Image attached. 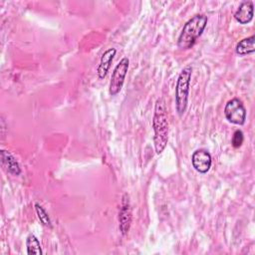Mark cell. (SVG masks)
<instances>
[{
    "mask_svg": "<svg viewBox=\"0 0 255 255\" xmlns=\"http://www.w3.org/2000/svg\"><path fill=\"white\" fill-rule=\"evenodd\" d=\"M153 127V143L157 154H160L168 141V121L165 105L162 99H157L154 107V115L152 120Z\"/></svg>",
    "mask_w": 255,
    "mask_h": 255,
    "instance_id": "obj_1",
    "label": "cell"
},
{
    "mask_svg": "<svg viewBox=\"0 0 255 255\" xmlns=\"http://www.w3.org/2000/svg\"><path fill=\"white\" fill-rule=\"evenodd\" d=\"M208 18L203 14H196L191 17L183 26L178 40L177 46L181 50H187L193 47L195 41L201 36L206 25Z\"/></svg>",
    "mask_w": 255,
    "mask_h": 255,
    "instance_id": "obj_2",
    "label": "cell"
},
{
    "mask_svg": "<svg viewBox=\"0 0 255 255\" xmlns=\"http://www.w3.org/2000/svg\"><path fill=\"white\" fill-rule=\"evenodd\" d=\"M191 74H192L191 66H186L182 69V71L180 72L177 78L176 87H175V108L178 116L180 117L186 111Z\"/></svg>",
    "mask_w": 255,
    "mask_h": 255,
    "instance_id": "obj_3",
    "label": "cell"
},
{
    "mask_svg": "<svg viewBox=\"0 0 255 255\" xmlns=\"http://www.w3.org/2000/svg\"><path fill=\"white\" fill-rule=\"evenodd\" d=\"M128 66L129 60L127 57H125L115 67L109 86V93L111 96H116L121 92L125 83L126 76L128 74Z\"/></svg>",
    "mask_w": 255,
    "mask_h": 255,
    "instance_id": "obj_4",
    "label": "cell"
},
{
    "mask_svg": "<svg viewBox=\"0 0 255 255\" xmlns=\"http://www.w3.org/2000/svg\"><path fill=\"white\" fill-rule=\"evenodd\" d=\"M224 115L226 120L234 125L242 126L246 120V110L242 102L234 98L227 102L224 108Z\"/></svg>",
    "mask_w": 255,
    "mask_h": 255,
    "instance_id": "obj_5",
    "label": "cell"
},
{
    "mask_svg": "<svg viewBox=\"0 0 255 255\" xmlns=\"http://www.w3.org/2000/svg\"><path fill=\"white\" fill-rule=\"evenodd\" d=\"M119 227L123 235L128 234L131 223V208L128 200V195L126 193L123 196L122 205L119 213Z\"/></svg>",
    "mask_w": 255,
    "mask_h": 255,
    "instance_id": "obj_6",
    "label": "cell"
},
{
    "mask_svg": "<svg viewBox=\"0 0 255 255\" xmlns=\"http://www.w3.org/2000/svg\"><path fill=\"white\" fill-rule=\"evenodd\" d=\"M192 166L199 173H206L212 164V158L210 153L206 149H197L191 156Z\"/></svg>",
    "mask_w": 255,
    "mask_h": 255,
    "instance_id": "obj_7",
    "label": "cell"
},
{
    "mask_svg": "<svg viewBox=\"0 0 255 255\" xmlns=\"http://www.w3.org/2000/svg\"><path fill=\"white\" fill-rule=\"evenodd\" d=\"M254 6L252 1H243L234 14L235 20L240 24H248L252 21Z\"/></svg>",
    "mask_w": 255,
    "mask_h": 255,
    "instance_id": "obj_8",
    "label": "cell"
},
{
    "mask_svg": "<svg viewBox=\"0 0 255 255\" xmlns=\"http://www.w3.org/2000/svg\"><path fill=\"white\" fill-rule=\"evenodd\" d=\"M116 53H117V50L115 48H110V49L106 50L104 52V54L102 55L100 64H99L98 69H97L98 77L100 79H104L107 76V74L110 70L111 64L114 60V57L116 56Z\"/></svg>",
    "mask_w": 255,
    "mask_h": 255,
    "instance_id": "obj_9",
    "label": "cell"
},
{
    "mask_svg": "<svg viewBox=\"0 0 255 255\" xmlns=\"http://www.w3.org/2000/svg\"><path fill=\"white\" fill-rule=\"evenodd\" d=\"M0 157H1V163L2 166L11 174L13 175H19L21 172L20 165L16 158L7 150L1 149L0 151Z\"/></svg>",
    "mask_w": 255,
    "mask_h": 255,
    "instance_id": "obj_10",
    "label": "cell"
},
{
    "mask_svg": "<svg viewBox=\"0 0 255 255\" xmlns=\"http://www.w3.org/2000/svg\"><path fill=\"white\" fill-rule=\"evenodd\" d=\"M255 51V36L252 35L250 37L244 38L239 41L235 47V52L239 56L250 55Z\"/></svg>",
    "mask_w": 255,
    "mask_h": 255,
    "instance_id": "obj_11",
    "label": "cell"
},
{
    "mask_svg": "<svg viewBox=\"0 0 255 255\" xmlns=\"http://www.w3.org/2000/svg\"><path fill=\"white\" fill-rule=\"evenodd\" d=\"M26 247L27 253L29 255H42V248L38 238L34 234H29L26 239Z\"/></svg>",
    "mask_w": 255,
    "mask_h": 255,
    "instance_id": "obj_12",
    "label": "cell"
},
{
    "mask_svg": "<svg viewBox=\"0 0 255 255\" xmlns=\"http://www.w3.org/2000/svg\"><path fill=\"white\" fill-rule=\"evenodd\" d=\"M35 210H36V213H37V216L40 220V222L46 226V227H49V228H52V222H51V219L48 215V213L46 212V210L39 204V203H35Z\"/></svg>",
    "mask_w": 255,
    "mask_h": 255,
    "instance_id": "obj_13",
    "label": "cell"
},
{
    "mask_svg": "<svg viewBox=\"0 0 255 255\" xmlns=\"http://www.w3.org/2000/svg\"><path fill=\"white\" fill-rule=\"evenodd\" d=\"M243 140H244L243 132H242L240 129L235 130V132L233 133L232 139H231V143H232L233 147L237 148V147L241 146V145H242V143H243Z\"/></svg>",
    "mask_w": 255,
    "mask_h": 255,
    "instance_id": "obj_14",
    "label": "cell"
}]
</instances>
